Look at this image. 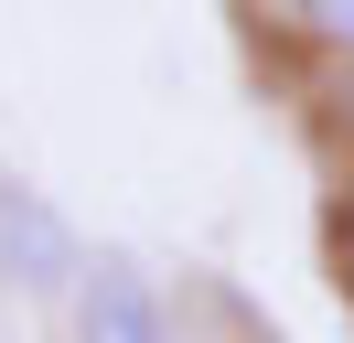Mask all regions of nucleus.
Here are the masks:
<instances>
[{"label":"nucleus","mask_w":354,"mask_h":343,"mask_svg":"<svg viewBox=\"0 0 354 343\" xmlns=\"http://www.w3.org/2000/svg\"><path fill=\"white\" fill-rule=\"evenodd\" d=\"M75 268H86L75 225H65V214H54L11 161H0V279H11V290H32V300H65Z\"/></svg>","instance_id":"1"},{"label":"nucleus","mask_w":354,"mask_h":343,"mask_svg":"<svg viewBox=\"0 0 354 343\" xmlns=\"http://www.w3.org/2000/svg\"><path fill=\"white\" fill-rule=\"evenodd\" d=\"M65 343H172L161 290L118 247H86V268H75V290H65Z\"/></svg>","instance_id":"2"},{"label":"nucleus","mask_w":354,"mask_h":343,"mask_svg":"<svg viewBox=\"0 0 354 343\" xmlns=\"http://www.w3.org/2000/svg\"><path fill=\"white\" fill-rule=\"evenodd\" d=\"M301 21H311L322 43H354V0H301Z\"/></svg>","instance_id":"3"},{"label":"nucleus","mask_w":354,"mask_h":343,"mask_svg":"<svg viewBox=\"0 0 354 343\" xmlns=\"http://www.w3.org/2000/svg\"><path fill=\"white\" fill-rule=\"evenodd\" d=\"M333 268H344V290H354V193L333 204Z\"/></svg>","instance_id":"4"}]
</instances>
